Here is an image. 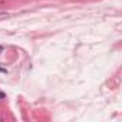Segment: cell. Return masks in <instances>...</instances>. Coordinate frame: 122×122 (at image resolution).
Instances as JSON below:
<instances>
[{
  "label": "cell",
  "mask_w": 122,
  "mask_h": 122,
  "mask_svg": "<svg viewBox=\"0 0 122 122\" xmlns=\"http://www.w3.org/2000/svg\"><path fill=\"white\" fill-rule=\"evenodd\" d=\"M3 98H5V93H3V92H0V99H3Z\"/></svg>",
  "instance_id": "6da1fadb"
},
{
  "label": "cell",
  "mask_w": 122,
  "mask_h": 122,
  "mask_svg": "<svg viewBox=\"0 0 122 122\" xmlns=\"http://www.w3.org/2000/svg\"><path fill=\"white\" fill-rule=\"evenodd\" d=\"M2 52H3V47H2V46H0V53H2Z\"/></svg>",
  "instance_id": "7a4b0ae2"
}]
</instances>
